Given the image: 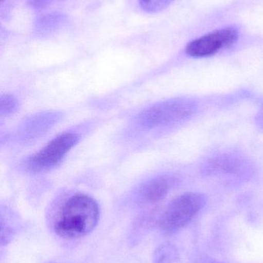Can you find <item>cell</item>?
<instances>
[{
	"mask_svg": "<svg viewBox=\"0 0 263 263\" xmlns=\"http://www.w3.org/2000/svg\"><path fill=\"white\" fill-rule=\"evenodd\" d=\"M4 1H6V0H1V3H3Z\"/></svg>",
	"mask_w": 263,
	"mask_h": 263,
	"instance_id": "obj_13",
	"label": "cell"
},
{
	"mask_svg": "<svg viewBox=\"0 0 263 263\" xmlns=\"http://www.w3.org/2000/svg\"><path fill=\"white\" fill-rule=\"evenodd\" d=\"M80 135L66 132L51 139L46 145L28 158L26 168L30 173L48 171L60 163L67 153L77 145Z\"/></svg>",
	"mask_w": 263,
	"mask_h": 263,
	"instance_id": "obj_4",
	"label": "cell"
},
{
	"mask_svg": "<svg viewBox=\"0 0 263 263\" xmlns=\"http://www.w3.org/2000/svg\"><path fill=\"white\" fill-rule=\"evenodd\" d=\"M100 213L98 203L89 195H71L57 210L54 231L63 239H80L94 230L98 223Z\"/></svg>",
	"mask_w": 263,
	"mask_h": 263,
	"instance_id": "obj_1",
	"label": "cell"
},
{
	"mask_svg": "<svg viewBox=\"0 0 263 263\" xmlns=\"http://www.w3.org/2000/svg\"><path fill=\"white\" fill-rule=\"evenodd\" d=\"M207 263H221V262H216V261H210V262H208Z\"/></svg>",
	"mask_w": 263,
	"mask_h": 263,
	"instance_id": "obj_12",
	"label": "cell"
},
{
	"mask_svg": "<svg viewBox=\"0 0 263 263\" xmlns=\"http://www.w3.org/2000/svg\"><path fill=\"white\" fill-rule=\"evenodd\" d=\"M17 108V101L14 97L6 94L2 95L0 101V115L2 117H8L12 115Z\"/></svg>",
	"mask_w": 263,
	"mask_h": 263,
	"instance_id": "obj_10",
	"label": "cell"
},
{
	"mask_svg": "<svg viewBox=\"0 0 263 263\" xmlns=\"http://www.w3.org/2000/svg\"><path fill=\"white\" fill-rule=\"evenodd\" d=\"M206 204V198L199 193H187L171 201L164 212L160 228L166 234H173L188 225Z\"/></svg>",
	"mask_w": 263,
	"mask_h": 263,
	"instance_id": "obj_3",
	"label": "cell"
},
{
	"mask_svg": "<svg viewBox=\"0 0 263 263\" xmlns=\"http://www.w3.org/2000/svg\"><path fill=\"white\" fill-rule=\"evenodd\" d=\"M196 102L185 98L172 99L156 103L138 114L136 121L141 127L154 129L177 124L189 118L196 111Z\"/></svg>",
	"mask_w": 263,
	"mask_h": 263,
	"instance_id": "obj_2",
	"label": "cell"
},
{
	"mask_svg": "<svg viewBox=\"0 0 263 263\" xmlns=\"http://www.w3.org/2000/svg\"><path fill=\"white\" fill-rule=\"evenodd\" d=\"M176 178L169 175L156 176L147 181L139 190V196L143 202L156 203L165 199L176 186Z\"/></svg>",
	"mask_w": 263,
	"mask_h": 263,
	"instance_id": "obj_6",
	"label": "cell"
},
{
	"mask_svg": "<svg viewBox=\"0 0 263 263\" xmlns=\"http://www.w3.org/2000/svg\"><path fill=\"white\" fill-rule=\"evenodd\" d=\"M238 39L237 29L233 27L222 28L190 42L185 48V53L192 58L212 57L233 46Z\"/></svg>",
	"mask_w": 263,
	"mask_h": 263,
	"instance_id": "obj_5",
	"label": "cell"
},
{
	"mask_svg": "<svg viewBox=\"0 0 263 263\" xmlns=\"http://www.w3.org/2000/svg\"><path fill=\"white\" fill-rule=\"evenodd\" d=\"M177 258V250L171 245L162 246L156 251L155 259L157 263H171Z\"/></svg>",
	"mask_w": 263,
	"mask_h": 263,
	"instance_id": "obj_9",
	"label": "cell"
},
{
	"mask_svg": "<svg viewBox=\"0 0 263 263\" xmlns=\"http://www.w3.org/2000/svg\"><path fill=\"white\" fill-rule=\"evenodd\" d=\"M26 2L29 7L40 10L47 7L54 2V0H26Z\"/></svg>",
	"mask_w": 263,
	"mask_h": 263,
	"instance_id": "obj_11",
	"label": "cell"
},
{
	"mask_svg": "<svg viewBox=\"0 0 263 263\" xmlns=\"http://www.w3.org/2000/svg\"><path fill=\"white\" fill-rule=\"evenodd\" d=\"M67 17L60 12H51L40 15L34 23V31L41 36L50 35L64 26Z\"/></svg>",
	"mask_w": 263,
	"mask_h": 263,
	"instance_id": "obj_7",
	"label": "cell"
},
{
	"mask_svg": "<svg viewBox=\"0 0 263 263\" xmlns=\"http://www.w3.org/2000/svg\"><path fill=\"white\" fill-rule=\"evenodd\" d=\"M174 0H137L139 6L145 12L155 13L166 9Z\"/></svg>",
	"mask_w": 263,
	"mask_h": 263,
	"instance_id": "obj_8",
	"label": "cell"
}]
</instances>
